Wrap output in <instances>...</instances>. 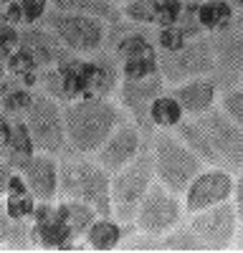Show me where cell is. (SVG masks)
<instances>
[{"label":"cell","instance_id":"6da1fadb","mask_svg":"<svg viewBox=\"0 0 243 253\" xmlns=\"http://www.w3.org/2000/svg\"><path fill=\"white\" fill-rule=\"evenodd\" d=\"M122 122H127L124 112L107 96H81L66 101L64 124L69 150L74 155H96Z\"/></svg>","mask_w":243,"mask_h":253},{"label":"cell","instance_id":"7a4b0ae2","mask_svg":"<svg viewBox=\"0 0 243 253\" xmlns=\"http://www.w3.org/2000/svg\"><path fill=\"white\" fill-rule=\"evenodd\" d=\"M58 195L89 203L101 218H112V172L96 160L66 157L58 165Z\"/></svg>","mask_w":243,"mask_h":253},{"label":"cell","instance_id":"3957f363","mask_svg":"<svg viewBox=\"0 0 243 253\" xmlns=\"http://www.w3.org/2000/svg\"><path fill=\"white\" fill-rule=\"evenodd\" d=\"M152 182H155V157L150 150L142 147L132 162L112 172V215H117L122 223L134 220L137 208L145 200Z\"/></svg>","mask_w":243,"mask_h":253},{"label":"cell","instance_id":"277c9868","mask_svg":"<svg viewBox=\"0 0 243 253\" xmlns=\"http://www.w3.org/2000/svg\"><path fill=\"white\" fill-rule=\"evenodd\" d=\"M152 157H155V180L177 195L185 193L190 180L202 170V160L177 134L170 132H160L155 137Z\"/></svg>","mask_w":243,"mask_h":253},{"label":"cell","instance_id":"5b68a950","mask_svg":"<svg viewBox=\"0 0 243 253\" xmlns=\"http://www.w3.org/2000/svg\"><path fill=\"white\" fill-rule=\"evenodd\" d=\"M40 23L48 31H53V36L71 53L91 56V53L101 51V46H104V41H107V23L96 15L48 10Z\"/></svg>","mask_w":243,"mask_h":253},{"label":"cell","instance_id":"8992f818","mask_svg":"<svg viewBox=\"0 0 243 253\" xmlns=\"http://www.w3.org/2000/svg\"><path fill=\"white\" fill-rule=\"evenodd\" d=\"M26 124L31 129L33 144L38 152L46 155H64L66 152V124H64V109L58 101L48 96L46 91L33 94V101L26 112Z\"/></svg>","mask_w":243,"mask_h":253},{"label":"cell","instance_id":"52a82bcc","mask_svg":"<svg viewBox=\"0 0 243 253\" xmlns=\"http://www.w3.org/2000/svg\"><path fill=\"white\" fill-rule=\"evenodd\" d=\"M160 61V74L170 84H182L188 79L215 74V53L210 38H188L182 48L165 53Z\"/></svg>","mask_w":243,"mask_h":253},{"label":"cell","instance_id":"ba28073f","mask_svg":"<svg viewBox=\"0 0 243 253\" xmlns=\"http://www.w3.org/2000/svg\"><path fill=\"white\" fill-rule=\"evenodd\" d=\"M180 223H182V200L177 198V193L167 190L162 182H152L145 200L137 208L134 215L137 230H145L152 236H165Z\"/></svg>","mask_w":243,"mask_h":253},{"label":"cell","instance_id":"9c48e42d","mask_svg":"<svg viewBox=\"0 0 243 253\" xmlns=\"http://www.w3.org/2000/svg\"><path fill=\"white\" fill-rule=\"evenodd\" d=\"M190 230L202 241L205 251H226L231 248L238 233V210L233 200L202 208L198 213H190Z\"/></svg>","mask_w":243,"mask_h":253},{"label":"cell","instance_id":"30bf717a","mask_svg":"<svg viewBox=\"0 0 243 253\" xmlns=\"http://www.w3.org/2000/svg\"><path fill=\"white\" fill-rule=\"evenodd\" d=\"M213 53H215V81L228 86L241 81L243 74V13H233L226 26L213 31Z\"/></svg>","mask_w":243,"mask_h":253},{"label":"cell","instance_id":"8fae6325","mask_svg":"<svg viewBox=\"0 0 243 253\" xmlns=\"http://www.w3.org/2000/svg\"><path fill=\"white\" fill-rule=\"evenodd\" d=\"M198 124L205 129L220 165L243 170V126H238L223 109H210L200 114Z\"/></svg>","mask_w":243,"mask_h":253},{"label":"cell","instance_id":"7c38bea8","mask_svg":"<svg viewBox=\"0 0 243 253\" xmlns=\"http://www.w3.org/2000/svg\"><path fill=\"white\" fill-rule=\"evenodd\" d=\"M233 177L220 170V167H213V170H200L190 185L185 187V210L188 213H198L202 208H210L218 203L233 200Z\"/></svg>","mask_w":243,"mask_h":253},{"label":"cell","instance_id":"4fadbf2b","mask_svg":"<svg viewBox=\"0 0 243 253\" xmlns=\"http://www.w3.org/2000/svg\"><path fill=\"white\" fill-rule=\"evenodd\" d=\"M31 220H33V241L40 248H48V251L74 248L76 236L53 200H38Z\"/></svg>","mask_w":243,"mask_h":253},{"label":"cell","instance_id":"5bb4252c","mask_svg":"<svg viewBox=\"0 0 243 253\" xmlns=\"http://www.w3.org/2000/svg\"><path fill=\"white\" fill-rule=\"evenodd\" d=\"M162 86H165V79H162V74H152V76H147V79H122V84L117 86L122 107L132 112L134 124L142 126L145 132L152 129L150 104H152L155 96L162 94Z\"/></svg>","mask_w":243,"mask_h":253},{"label":"cell","instance_id":"9a60e30c","mask_svg":"<svg viewBox=\"0 0 243 253\" xmlns=\"http://www.w3.org/2000/svg\"><path fill=\"white\" fill-rule=\"evenodd\" d=\"M8 162L13 165V170L23 175V180L28 182V190L38 200L58 198V162L53 160V155L36 152L31 157H18Z\"/></svg>","mask_w":243,"mask_h":253},{"label":"cell","instance_id":"2e32d148","mask_svg":"<svg viewBox=\"0 0 243 253\" xmlns=\"http://www.w3.org/2000/svg\"><path fill=\"white\" fill-rule=\"evenodd\" d=\"M142 150V134L139 126L132 122H122L117 129L109 134V139L99 147V152L94 155V160L109 172L122 170L127 162H132Z\"/></svg>","mask_w":243,"mask_h":253},{"label":"cell","instance_id":"e0dca14e","mask_svg":"<svg viewBox=\"0 0 243 253\" xmlns=\"http://www.w3.org/2000/svg\"><path fill=\"white\" fill-rule=\"evenodd\" d=\"M185 114L190 117H200L213 109L215 104V94H218V81L213 76H198V79H188L177 84V86L170 91Z\"/></svg>","mask_w":243,"mask_h":253},{"label":"cell","instance_id":"ac0fdd59","mask_svg":"<svg viewBox=\"0 0 243 253\" xmlns=\"http://www.w3.org/2000/svg\"><path fill=\"white\" fill-rule=\"evenodd\" d=\"M20 46L28 48L33 53V58L38 61V66H53V63L66 53L64 43L53 36V31H48L43 23H33V26H26L20 31Z\"/></svg>","mask_w":243,"mask_h":253},{"label":"cell","instance_id":"d6986e66","mask_svg":"<svg viewBox=\"0 0 243 253\" xmlns=\"http://www.w3.org/2000/svg\"><path fill=\"white\" fill-rule=\"evenodd\" d=\"M33 241V225L28 220H18L5 213V208H0V248L10 251H23L31 248Z\"/></svg>","mask_w":243,"mask_h":253},{"label":"cell","instance_id":"ffe728a7","mask_svg":"<svg viewBox=\"0 0 243 253\" xmlns=\"http://www.w3.org/2000/svg\"><path fill=\"white\" fill-rule=\"evenodd\" d=\"M53 10H64V13H86L96 15L107 23H119L122 13L117 10V3L112 0H48Z\"/></svg>","mask_w":243,"mask_h":253},{"label":"cell","instance_id":"44dd1931","mask_svg":"<svg viewBox=\"0 0 243 253\" xmlns=\"http://www.w3.org/2000/svg\"><path fill=\"white\" fill-rule=\"evenodd\" d=\"M84 241L91 251H114V248L122 246L124 233H122V225L117 220H109V218L99 215L84 233Z\"/></svg>","mask_w":243,"mask_h":253},{"label":"cell","instance_id":"7402d4cb","mask_svg":"<svg viewBox=\"0 0 243 253\" xmlns=\"http://www.w3.org/2000/svg\"><path fill=\"white\" fill-rule=\"evenodd\" d=\"M175 129H177V137L185 142L202 162H208V165H213V167L220 165V160H218V155H215V150H213V144H210L205 129H202L198 122H185V119H182Z\"/></svg>","mask_w":243,"mask_h":253},{"label":"cell","instance_id":"603a6c76","mask_svg":"<svg viewBox=\"0 0 243 253\" xmlns=\"http://www.w3.org/2000/svg\"><path fill=\"white\" fill-rule=\"evenodd\" d=\"M182 117H185V112H182L180 101L172 94H160L150 104V122L160 129H172L182 122Z\"/></svg>","mask_w":243,"mask_h":253},{"label":"cell","instance_id":"cb8c5ba5","mask_svg":"<svg viewBox=\"0 0 243 253\" xmlns=\"http://www.w3.org/2000/svg\"><path fill=\"white\" fill-rule=\"evenodd\" d=\"M58 210H61V215L66 218V223L71 225V230H74V236L79 238V236H84L86 230H89V225L99 218V213L89 205V203H84V200H71V198H64L58 203Z\"/></svg>","mask_w":243,"mask_h":253},{"label":"cell","instance_id":"d4e9b609","mask_svg":"<svg viewBox=\"0 0 243 253\" xmlns=\"http://www.w3.org/2000/svg\"><path fill=\"white\" fill-rule=\"evenodd\" d=\"M195 18H198L200 28L218 31L233 18V5H231V0H202L200 5H195Z\"/></svg>","mask_w":243,"mask_h":253},{"label":"cell","instance_id":"484cf974","mask_svg":"<svg viewBox=\"0 0 243 253\" xmlns=\"http://www.w3.org/2000/svg\"><path fill=\"white\" fill-rule=\"evenodd\" d=\"M36 144H33V137H31V129L26 119L20 117H13L10 122V137H8V147H5V160H18V157H31L36 155Z\"/></svg>","mask_w":243,"mask_h":253},{"label":"cell","instance_id":"4316f807","mask_svg":"<svg viewBox=\"0 0 243 253\" xmlns=\"http://www.w3.org/2000/svg\"><path fill=\"white\" fill-rule=\"evenodd\" d=\"M5 69L13 74V76H23L26 84H33L36 81V71L40 69L38 61L33 58V53L23 46H18L8 58H5Z\"/></svg>","mask_w":243,"mask_h":253},{"label":"cell","instance_id":"83f0119b","mask_svg":"<svg viewBox=\"0 0 243 253\" xmlns=\"http://www.w3.org/2000/svg\"><path fill=\"white\" fill-rule=\"evenodd\" d=\"M117 56L119 61L122 58H134V56H150V58H157V51L152 46V41L142 33H129L122 41H117Z\"/></svg>","mask_w":243,"mask_h":253},{"label":"cell","instance_id":"f1b7e54d","mask_svg":"<svg viewBox=\"0 0 243 253\" xmlns=\"http://www.w3.org/2000/svg\"><path fill=\"white\" fill-rule=\"evenodd\" d=\"M162 248L165 251H205V246H202V241L188 228H172L170 233L162 236Z\"/></svg>","mask_w":243,"mask_h":253},{"label":"cell","instance_id":"f546056e","mask_svg":"<svg viewBox=\"0 0 243 253\" xmlns=\"http://www.w3.org/2000/svg\"><path fill=\"white\" fill-rule=\"evenodd\" d=\"M31 101H33V91L28 86H13L0 96V109H3L5 114H10V117H18V114L28 112Z\"/></svg>","mask_w":243,"mask_h":253},{"label":"cell","instance_id":"4dcf8cb0","mask_svg":"<svg viewBox=\"0 0 243 253\" xmlns=\"http://www.w3.org/2000/svg\"><path fill=\"white\" fill-rule=\"evenodd\" d=\"M122 79H147L152 74H160V61L150 56H134V58H122Z\"/></svg>","mask_w":243,"mask_h":253},{"label":"cell","instance_id":"1f68e13d","mask_svg":"<svg viewBox=\"0 0 243 253\" xmlns=\"http://www.w3.org/2000/svg\"><path fill=\"white\" fill-rule=\"evenodd\" d=\"M36 205H38V198L33 193H18V195H5V213L10 218H18V220H31L33 213H36Z\"/></svg>","mask_w":243,"mask_h":253},{"label":"cell","instance_id":"d6a6232c","mask_svg":"<svg viewBox=\"0 0 243 253\" xmlns=\"http://www.w3.org/2000/svg\"><path fill=\"white\" fill-rule=\"evenodd\" d=\"M124 15L132 23H155L157 18V0H127Z\"/></svg>","mask_w":243,"mask_h":253},{"label":"cell","instance_id":"836d02e7","mask_svg":"<svg viewBox=\"0 0 243 253\" xmlns=\"http://www.w3.org/2000/svg\"><path fill=\"white\" fill-rule=\"evenodd\" d=\"M182 3L180 0H157V18H155V23L162 26H177L180 23V18H182Z\"/></svg>","mask_w":243,"mask_h":253},{"label":"cell","instance_id":"e575fe53","mask_svg":"<svg viewBox=\"0 0 243 253\" xmlns=\"http://www.w3.org/2000/svg\"><path fill=\"white\" fill-rule=\"evenodd\" d=\"M122 248L124 251H165L162 248V236H152V233H145V230L122 241Z\"/></svg>","mask_w":243,"mask_h":253},{"label":"cell","instance_id":"d590c367","mask_svg":"<svg viewBox=\"0 0 243 253\" xmlns=\"http://www.w3.org/2000/svg\"><path fill=\"white\" fill-rule=\"evenodd\" d=\"M220 109L226 112L238 126H243V89H228L223 94Z\"/></svg>","mask_w":243,"mask_h":253},{"label":"cell","instance_id":"8d00e7d4","mask_svg":"<svg viewBox=\"0 0 243 253\" xmlns=\"http://www.w3.org/2000/svg\"><path fill=\"white\" fill-rule=\"evenodd\" d=\"M20 46V28L0 20V61H5Z\"/></svg>","mask_w":243,"mask_h":253},{"label":"cell","instance_id":"74e56055","mask_svg":"<svg viewBox=\"0 0 243 253\" xmlns=\"http://www.w3.org/2000/svg\"><path fill=\"white\" fill-rule=\"evenodd\" d=\"M185 41H188V38H185V33L180 31V26H162L160 33H157V43H160V48L165 51V53L182 48V43H185Z\"/></svg>","mask_w":243,"mask_h":253},{"label":"cell","instance_id":"f35d334b","mask_svg":"<svg viewBox=\"0 0 243 253\" xmlns=\"http://www.w3.org/2000/svg\"><path fill=\"white\" fill-rule=\"evenodd\" d=\"M20 10H23V23L26 26H33V23H40L43 15L48 13V0H18Z\"/></svg>","mask_w":243,"mask_h":253},{"label":"cell","instance_id":"ab89813d","mask_svg":"<svg viewBox=\"0 0 243 253\" xmlns=\"http://www.w3.org/2000/svg\"><path fill=\"white\" fill-rule=\"evenodd\" d=\"M5 23H10V26H18V23H23V10H20V5H18V0H10L8 3V10H5Z\"/></svg>","mask_w":243,"mask_h":253},{"label":"cell","instance_id":"60d3db41","mask_svg":"<svg viewBox=\"0 0 243 253\" xmlns=\"http://www.w3.org/2000/svg\"><path fill=\"white\" fill-rule=\"evenodd\" d=\"M13 165L3 157L0 160V195H5V190H8V182H10V175H13Z\"/></svg>","mask_w":243,"mask_h":253},{"label":"cell","instance_id":"b9f144b4","mask_svg":"<svg viewBox=\"0 0 243 253\" xmlns=\"http://www.w3.org/2000/svg\"><path fill=\"white\" fill-rule=\"evenodd\" d=\"M233 203H236V210H238V220H243V172L233 182Z\"/></svg>","mask_w":243,"mask_h":253},{"label":"cell","instance_id":"7bdbcfd3","mask_svg":"<svg viewBox=\"0 0 243 253\" xmlns=\"http://www.w3.org/2000/svg\"><path fill=\"white\" fill-rule=\"evenodd\" d=\"M231 5H233V8H241V10H243V0H231Z\"/></svg>","mask_w":243,"mask_h":253},{"label":"cell","instance_id":"ee69618b","mask_svg":"<svg viewBox=\"0 0 243 253\" xmlns=\"http://www.w3.org/2000/svg\"><path fill=\"white\" fill-rule=\"evenodd\" d=\"M3 76H5V66L0 63V81H3Z\"/></svg>","mask_w":243,"mask_h":253},{"label":"cell","instance_id":"f6af8a7d","mask_svg":"<svg viewBox=\"0 0 243 253\" xmlns=\"http://www.w3.org/2000/svg\"><path fill=\"white\" fill-rule=\"evenodd\" d=\"M10 3V0H0V5H8Z\"/></svg>","mask_w":243,"mask_h":253},{"label":"cell","instance_id":"bcb514c9","mask_svg":"<svg viewBox=\"0 0 243 253\" xmlns=\"http://www.w3.org/2000/svg\"><path fill=\"white\" fill-rule=\"evenodd\" d=\"M112 3H127V0H112Z\"/></svg>","mask_w":243,"mask_h":253},{"label":"cell","instance_id":"7dc6e473","mask_svg":"<svg viewBox=\"0 0 243 253\" xmlns=\"http://www.w3.org/2000/svg\"><path fill=\"white\" fill-rule=\"evenodd\" d=\"M241 84H243V74H241Z\"/></svg>","mask_w":243,"mask_h":253},{"label":"cell","instance_id":"c3c4849f","mask_svg":"<svg viewBox=\"0 0 243 253\" xmlns=\"http://www.w3.org/2000/svg\"><path fill=\"white\" fill-rule=\"evenodd\" d=\"M241 246H243V243H241Z\"/></svg>","mask_w":243,"mask_h":253}]
</instances>
